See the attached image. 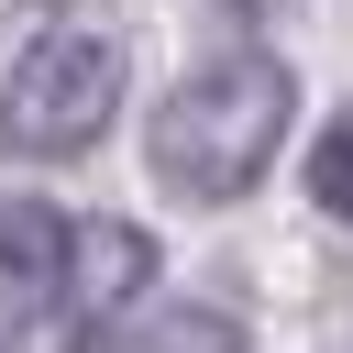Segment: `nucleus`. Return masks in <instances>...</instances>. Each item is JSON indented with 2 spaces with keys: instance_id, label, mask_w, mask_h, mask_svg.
I'll list each match as a JSON object with an SVG mask.
<instances>
[{
  "instance_id": "nucleus-1",
  "label": "nucleus",
  "mask_w": 353,
  "mask_h": 353,
  "mask_svg": "<svg viewBox=\"0 0 353 353\" xmlns=\"http://www.w3.org/2000/svg\"><path fill=\"white\" fill-rule=\"evenodd\" d=\"M287 110H298V77H287L276 55H210V66H188V77L154 99L143 154H154V176H165L176 199H243V188L276 165Z\"/></svg>"
},
{
  "instance_id": "nucleus-2",
  "label": "nucleus",
  "mask_w": 353,
  "mask_h": 353,
  "mask_svg": "<svg viewBox=\"0 0 353 353\" xmlns=\"http://www.w3.org/2000/svg\"><path fill=\"white\" fill-rule=\"evenodd\" d=\"M121 110V44L110 33H44L0 77V154H88Z\"/></svg>"
},
{
  "instance_id": "nucleus-3",
  "label": "nucleus",
  "mask_w": 353,
  "mask_h": 353,
  "mask_svg": "<svg viewBox=\"0 0 353 353\" xmlns=\"http://www.w3.org/2000/svg\"><path fill=\"white\" fill-rule=\"evenodd\" d=\"M143 276H154V232H132V221H88V232H66V309L99 331V320H121L132 298H143Z\"/></svg>"
},
{
  "instance_id": "nucleus-4",
  "label": "nucleus",
  "mask_w": 353,
  "mask_h": 353,
  "mask_svg": "<svg viewBox=\"0 0 353 353\" xmlns=\"http://www.w3.org/2000/svg\"><path fill=\"white\" fill-rule=\"evenodd\" d=\"M66 287V221L44 199H0V331L44 320Z\"/></svg>"
},
{
  "instance_id": "nucleus-5",
  "label": "nucleus",
  "mask_w": 353,
  "mask_h": 353,
  "mask_svg": "<svg viewBox=\"0 0 353 353\" xmlns=\"http://www.w3.org/2000/svg\"><path fill=\"white\" fill-rule=\"evenodd\" d=\"M121 353H243V320H232V309H199V298H176V309L132 320V342H121Z\"/></svg>"
},
{
  "instance_id": "nucleus-6",
  "label": "nucleus",
  "mask_w": 353,
  "mask_h": 353,
  "mask_svg": "<svg viewBox=\"0 0 353 353\" xmlns=\"http://www.w3.org/2000/svg\"><path fill=\"white\" fill-rule=\"evenodd\" d=\"M309 199L331 210V221H353V99L320 121V143H309Z\"/></svg>"
}]
</instances>
